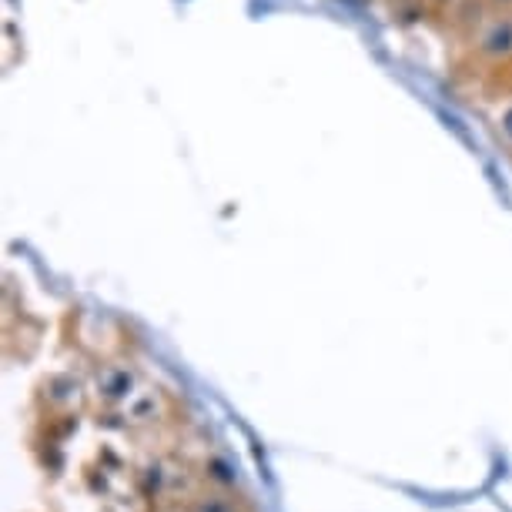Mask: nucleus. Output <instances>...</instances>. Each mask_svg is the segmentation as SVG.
<instances>
[{"label":"nucleus","mask_w":512,"mask_h":512,"mask_svg":"<svg viewBox=\"0 0 512 512\" xmlns=\"http://www.w3.org/2000/svg\"><path fill=\"white\" fill-rule=\"evenodd\" d=\"M509 41H512V27H499V31L492 34L489 47H492V51H499V47H509Z\"/></svg>","instance_id":"f03ea898"},{"label":"nucleus","mask_w":512,"mask_h":512,"mask_svg":"<svg viewBox=\"0 0 512 512\" xmlns=\"http://www.w3.org/2000/svg\"><path fill=\"white\" fill-rule=\"evenodd\" d=\"M502 131H506L509 138H512V108L506 111V118H502Z\"/></svg>","instance_id":"7ed1b4c3"},{"label":"nucleus","mask_w":512,"mask_h":512,"mask_svg":"<svg viewBox=\"0 0 512 512\" xmlns=\"http://www.w3.org/2000/svg\"><path fill=\"white\" fill-rule=\"evenodd\" d=\"M195 512H231L228 502H221V499H201Z\"/></svg>","instance_id":"f257e3e1"}]
</instances>
